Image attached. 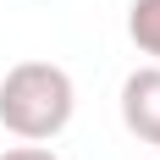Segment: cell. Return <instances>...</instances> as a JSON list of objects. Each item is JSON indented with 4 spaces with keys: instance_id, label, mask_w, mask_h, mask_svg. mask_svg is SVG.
Returning <instances> with one entry per match:
<instances>
[{
    "instance_id": "cell-3",
    "label": "cell",
    "mask_w": 160,
    "mask_h": 160,
    "mask_svg": "<svg viewBox=\"0 0 160 160\" xmlns=\"http://www.w3.org/2000/svg\"><path fill=\"white\" fill-rule=\"evenodd\" d=\"M127 39L138 44V55L160 61V0H132L127 6Z\"/></svg>"
},
{
    "instance_id": "cell-4",
    "label": "cell",
    "mask_w": 160,
    "mask_h": 160,
    "mask_svg": "<svg viewBox=\"0 0 160 160\" xmlns=\"http://www.w3.org/2000/svg\"><path fill=\"white\" fill-rule=\"evenodd\" d=\"M0 160H61L55 149H39V144H17V149H6Z\"/></svg>"
},
{
    "instance_id": "cell-1",
    "label": "cell",
    "mask_w": 160,
    "mask_h": 160,
    "mask_svg": "<svg viewBox=\"0 0 160 160\" xmlns=\"http://www.w3.org/2000/svg\"><path fill=\"white\" fill-rule=\"evenodd\" d=\"M72 111H78V88L55 61H17L0 78V127L22 144H44L66 132Z\"/></svg>"
},
{
    "instance_id": "cell-2",
    "label": "cell",
    "mask_w": 160,
    "mask_h": 160,
    "mask_svg": "<svg viewBox=\"0 0 160 160\" xmlns=\"http://www.w3.org/2000/svg\"><path fill=\"white\" fill-rule=\"evenodd\" d=\"M122 122L138 144H160V61L138 66L122 83Z\"/></svg>"
}]
</instances>
